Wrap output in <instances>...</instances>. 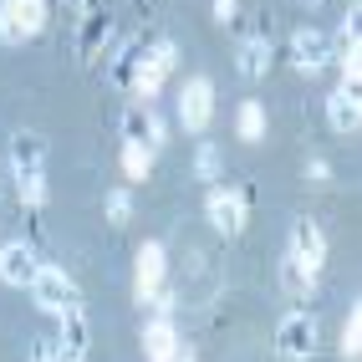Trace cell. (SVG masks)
Instances as JSON below:
<instances>
[{
  "label": "cell",
  "mask_w": 362,
  "mask_h": 362,
  "mask_svg": "<svg viewBox=\"0 0 362 362\" xmlns=\"http://www.w3.org/2000/svg\"><path fill=\"white\" fill-rule=\"evenodd\" d=\"M245 209H250V189L214 184L209 199H204V214H209V225L220 230V235H240V230H245Z\"/></svg>",
  "instance_id": "3"
},
{
  "label": "cell",
  "mask_w": 362,
  "mask_h": 362,
  "mask_svg": "<svg viewBox=\"0 0 362 362\" xmlns=\"http://www.w3.org/2000/svg\"><path fill=\"white\" fill-rule=\"evenodd\" d=\"M107 41H112V16H107V6L87 0L82 26H77V57H82V62H92L98 52H107Z\"/></svg>",
  "instance_id": "10"
},
{
  "label": "cell",
  "mask_w": 362,
  "mask_h": 362,
  "mask_svg": "<svg viewBox=\"0 0 362 362\" xmlns=\"http://www.w3.org/2000/svg\"><path fill=\"white\" fill-rule=\"evenodd\" d=\"M168 362H194V352H189V347H179V352L168 357Z\"/></svg>",
  "instance_id": "29"
},
{
  "label": "cell",
  "mask_w": 362,
  "mask_h": 362,
  "mask_svg": "<svg viewBox=\"0 0 362 362\" xmlns=\"http://www.w3.org/2000/svg\"><path fill=\"white\" fill-rule=\"evenodd\" d=\"M143 352H148V362H168L179 352V332L168 317H153L148 327H143Z\"/></svg>",
  "instance_id": "17"
},
{
  "label": "cell",
  "mask_w": 362,
  "mask_h": 362,
  "mask_svg": "<svg viewBox=\"0 0 362 362\" xmlns=\"http://www.w3.org/2000/svg\"><path fill=\"white\" fill-rule=\"evenodd\" d=\"M194 174L204 184H220V148L214 143H199V153H194Z\"/></svg>",
  "instance_id": "21"
},
{
  "label": "cell",
  "mask_w": 362,
  "mask_h": 362,
  "mask_svg": "<svg viewBox=\"0 0 362 362\" xmlns=\"http://www.w3.org/2000/svg\"><path fill=\"white\" fill-rule=\"evenodd\" d=\"M148 163H153V148H133V143H123V168H128V179H148Z\"/></svg>",
  "instance_id": "23"
},
{
  "label": "cell",
  "mask_w": 362,
  "mask_h": 362,
  "mask_svg": "<svg viewBox=\"0 0 362 362\" xmlns=\"http://www.w3.org/2000/svg\"><path fill=\"white\" fill-rule=\"evenodd\" d=\"M357 352H362V311L352 306V317H347V327H342V357L357 362Z\"/></svg>",
  "instance_id": "22"
},
{
  "label": "cell",
  "mask_w": 362,
  "mask_h": 362,
  "mask_svg": "<svg viewBox=\"0 0 362 362\" xmlns=\"http://www.w3.org/2000/svg\"><path fill=\"white\" fill-rule=\"evenodd\" d=\"M281 286H286L291 296H311V286H317V271H306V265H301L291 250H286V255H281Z\"/></svg>",
  "instance_id": "18"
},
{
  "label": "cell",
  "mask_w": 362,
  "mask_h": 362,
  "mask_svg": "<svg viewBox=\"0 0 362 362\" xmlns=\"http://www.w3.org/2000/svg\"><path fill=\"white\" fill-rule=\"evenodd\" d=\"M327 62H332V36L317 31V26H301V31L291 36V66L306 71V77H317Z\"/></svg>",
  "instance_id": "9"
},
{
  "label": "cell",
  "mask_w": 362,
  "mask_h": 362,
  "mask_svg": "<svg viewBox=\"0 0 362 362\" xmlns=\"http://www.w3.org/2000/svg\"><path fill=\"white\" fill-rule=\"evenodd\" d=\"M36 271H41L36 245H26V240H11V245H0V281H6V286H16V291H31Z\"/></svg>",
  "instance_id": "5"
},
{
  "label": "cell",
  "mask_w": 362,
  "mask_h": 362,
  "mask_svg": "<svg viewBox=\"0 0 362 362\" xmlns=\"http://www.w3.org/2000/svg\"><path fill=\"white\" fill-rule=\"evenodd\" d=\"M158 291H163V245L148 240L138 250V301H153Z\"/></svg>",
  "instance_id": "15"
},
{
  "label": "cell",
  "mask_w": 362,
  "mask_h": 362,
  "mask_svg": "<svg viewBox=\"0 0 362 362\" xmlns=\"http://www.w3.org/2000/svg\"><path fill=\"white\" fill-rule=\"evenodd\" d=\"M214 21H225V26H240V0H214Z\"/></svg>",
  "instance_id": "25"
},
{
  "label": "cell",
  "mask_w": 362,
  "mask_h": 362,
  "mask_svg": "<svg viewBox=\"0 0 362 362\" xmlns=\"http://www.w3.org/2000/svg\"><path fill=\"white\" fill-rule=\"evenodd\" d=\"M103 209H107V225H117V230H123V225L133 220V189H128V184H123V189H107Z\"/></svg>",
  "instance_id": "20"
},
{
  "label": "cell",
  "mask_w": 362,
  "mask_h": 362,
  "mask_svg": "<svg viewBox=\"0 0 362 362\" xmlns=\"http://www.w3.org/2000/svg\"><path fill=\"white\" fill-rule=\"evenodd\" d=\"M57 6H82V0H57Z\"/></svg>",
  "instance_id": "30"
},
{
  "label": "cell",
  "mask_w": 362,
  "mask_h": 362,
  "mask_svg": "<svg viewBox=\"0 0 362 362\" xmlns=\"http://www.w3.org/2000/svg\"><path fill=\"white\" fill-rule=\"evenodd\" d=\"M276 352L286 362H306L317 352V317H306V311H291V317H281L276 327Z\"/></svg>",
  "instance_id": "4"
},
{
  "label": "cell",
  "mask_w": 362,
  "mask_h": 362,
  "mask_svg": "<svg viewBox=\"0 0 362 362\" xmlns=\"http://www.w3.org/2000/svg\"><path fill=\"white\" fill-rule=\"evenodd\" d=\"M235 133H240V143H260L265 138V107L250 98V103H240V112H235Z\"/></svg>",
  "instance_id": "19"
},
{
  "label": "cell",
  "mask_w": 362,
  "mask_h": 362,
  "mask_svg": "<svg viewBox=\"0 0 362 362\" xmlns=\"http://www.w3.org/2000/svg\"><path fill=\"white\" fill-rule=\"evenodd\" d=\"M235 71H240L245 82H260L265 71H271V36H245V41H240Z\"/></svg>",
  "instance_id": "14"
},
{
  "label": "cell",
  "mask_w": 362,
  "mask_h": 362,
  "mask_svg": "<svg viewBox=\"0 0 362 362\" xmlns=\"http://www.w3.org/2000/svg\"><path fill=\"white\" fill-rule=\"evenodd\" d=\"M306 179H317V184H327V179H332V168H327V158H311V163H306Z\"/></svg>",
  "instance_id": "28"
},
{
  "label": "cell",
  "mask_w": 362,
  "mask_h": 362,
  "mask_svg": "<svg viewBox=\"0 0 362 362\" xmlns=\"http://www.w3.org/2000/svg\"><path fill=\"white\" fill-rule=\"evenodd\" d=\"M209 117H214V82L209 77H194V82L179 92V123L189 133H204Z\"/></svg>",
  "instance_id": "7"
},
{
  "label": "cell",
  "mask_w": 362,
  "mask_h": 362,
  "mask_svg": "<svg viewBox=\"0 0 362 362\" xmlns=\"http://www.w3.org/2000/svg\"><path fill=\"white\" fill-rule=\"evenodd\" d=\"M143 57H148V36H133V41H123V46H117V52L107 57V62H112V66H107V82H112V87H123V92H133Z\"/></svg>",
  "instance_id": "12"
},
{
  "label": "cell",
  "mask_w": 362,
  "mask_h": 362,
  "mask_svg": "<svg viewBox=\"0 0 362 362\" xmlns=\"http://www.w3.org/2000/svg\"><path fill=\"white\" fill-rule=\"evenodd\" d=\"M342 87H347V92L362 87V66H357V57H342Z\"/></svg>",
  "instance_id": "26"
},
{
  "label": "cell",
  "mask_w": 362,
  "mask_h": 362,
  "mask_svg": "<svg viewBox=\"0 0 362 362\" xmlns=\"http://www.w3.org/2000/svg\"><path fill=\"white\" fill-rule=\"evenodd\" d=\"M291 255L306 265V271H322V265H327V235H322V225L296 220L291 225Z\"/></svg>",
  "instance_id": "13"
},
{
  "label": "cell",
  "mask_w": 362,
  "mask_h": 362,
  "mask_svg": "<svg viewBox=\"0 0 362 362\" xmlns=\"http://www.w3.org/2000/svg\"><path fill=\"white\" fill-rule=\"evenodd\" d=\"M327 123H332V133H357V128H362V103H357V92H347V87L332 92V98H327Z\"/></svg>",
  "instance_id": "16"
},
{
  "label": "cell",
  "mask_w": 362,
  "mask_h": 362,
  "mask_svg": "<svg viewBox=\"0 0 362 362\" xmlns=\"http://www.w3.org/2000/svg\"><path fill=\"white\" fill-rule=\"evenodd\" d=\"M31 296H36L41 311H52V317H62V311H77V306H82L77 281H71L62 265H41L36 281H31Z\"/></svg>",
  "instance_id": "1"
},
{
  "label": "cell",
  "mask_w": 362,
  "mask_h": 362,
  "mask_svg": "<svg viewBox=\"0 0 362 362\" xmlns=\"http://www.w3.org/2000/svg\"><path fill=\"white\" fill-rule=\"evenodd\" d=\"M148 62H153V66L163 71V77H168V71L179 66V46L168 41V36H163V41H153V46H148Z\"/></svg>",
  "instance_id": "24"
},
{
  "label": "cell",
  "mask_w": 362,
  "mask_h": 362,
  "mask_svg": "<svg viewBox=\"0 0 362 362\" xmlns=\"http://www.w3.org/2000/svg\"><path fill=\"white\" fill-rule=\"evenodd\" d=\"M11 174H16V184L21 179H46V138L41 133L21 128L11 138Z\"/></svg>",
  "instance_id": "11"
},
{
  "label": "cell",
  "mask_w": 362,
  "mask_h": 362,
  "mask_svg": "<svg viewBox=\"0 0 362 362\" xmlns=\"http://www.w3.org/2000/svg\"><path fill=\"white\" fill-rule=\"evenodd\" d=\"M46 26V0H0V41L21 46Z\"/></svg>",
  "instance_id": "2"
},
{
  "label": "cell",
  "mask_w": 362,
  "mask_h": 362,
  "mask_svg": "<svg viewBox=\"0 0 362 362\" xmlns=\"http://www.w3.org/2000/svg\"><path fill=\"white\" fill-rule=\"evenodd\" d=\"M117 133H123V143H133V148H158V143H163V123H158L153 103H128Z\"/></svg>",
  "instance_id": "6"
},
{
  "label": "cell",
  "mask_w": 362,
  "mask_h": 362,
  "mask_svg": "<svg viewBox=\"0 0 362 362\" xmlns=\"http://www.w3.org/2000/svg\"><path fill=\"white\" fill-rule=\"evenodd\" d=\"M31 362H57V342H52V337H36V342H31Z\"/></svg>",
  "instance_id": "27"
},
{
  "label": "cell",
  "mask_w": 362,
  "mask_h": 362,
  "mask_svg": "<svg viewBox=\"0 0 362 362\" xmlns=\"http://www.w3.org/2000/svg\"><path fill=\"white\" fill-rule=\"evenodd\" d=\"M301 6H322V0H301Z\"/></svg>",
  "instance_id": "31"
},
{
  "label": "cell",
  "mask_w": 362,
  "mask_h": 362,
  "mask_svg": "<svg viewBox=\"0 0 362 362\" xmlns=\"http://www.w3.org/2000/svg\"><path fill=\"white\" fill-rule=\"evenodd\" d=\"M62 327H57V362H87V347H92V327H87V317H82V306L77 311H62L57 317Z\"/></svg>",
  "instance_id": "8"
}]
</instances>
